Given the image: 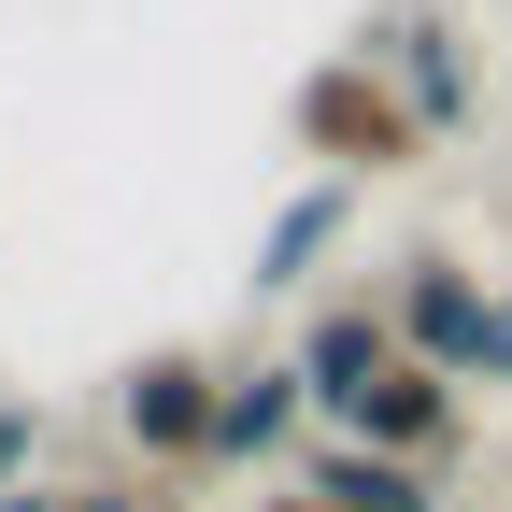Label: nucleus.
I'll return each instance as SVG.
<instances>
[{"instance_id": "9b49d317", "label": "nucleus", "mask_w": 512, "mask_h": 512, "mask_svg": "<svg viewBox=\"0 0 512 512\" xmlns=\"http://www.w3.org/2000/svg\"><path fill=\"white\" fill-rule=\"evenodd\" d=\"M72 512H157L143 484H72Z\"/></svg>"}, {"instance_id": "423d86ee", "label": "nucleus", "mask_w": 512, "mask_h": 512, "mask_svg": "<svg viewBox=\"0 0 512 512\" xmlns=\"http://www.w3.org/2000/svg\"><path fill=\"white\" fill-rule=\"evenodd\" d=\"M370 57L399 72L413 128H470V43H456V15H441V0H413L399 29H370Z\"/></svg>"}, {"instance_id": "f257e3e1", "label": "nucleus", "mask_w": 512, "mask_h": 512, "mask_svg": "<svg viewBox=\"0 0 512 512\" xmlns=\"http://www.w3.org/2000/svg\"><path fill=\"white\" fill-rule=\"evenodd\" d=\"M299 143L356 185V171H399L427 128H413V100H399V86H384V57H328V72L299 86Z\"/></svg>"}, {"instance_id": "39448f33", "label": "nucleus", "mask_w": 512, "mask_h": 512, "mask_svg": "<svg viewBox=\"0 0 512 512\" xmlns=\"http://www.w3.org/2000/svg\"><path fill=\"white\" fill-rule=\"evenodd\" d=\"M214 384L228 370H200V356H143L114 384V427L143 441V456H214Z\"/></svg>"}, {"instance_id": "f03ea898", "label": "nucleus", "mask_w": 512, "mask_h": 512, "mask_svg": "<svg viewBox=\"0 0 512 512\" xmlns=\"http://www.w3.org/2000/svg\"><path fill=\"white\" fill-rule=\"evenodd\" d=\"M399 342L427 356V370H456V384H484V342H498V285H470L456 256H399Z\"/></svg>"}, {"instance_id": "6e6552de", "label": "nucleus", "mask_w": 512, "mask_h": 512, "mask_svg": "<svg viewBox=\"0 0 512 512\" xmlns=\"http://www.w3.org/2000/svg\"><path fill=\"white\" fill-rule=\"evenodd\" d=\"M356 441H384V456H441V441H456V370L399 356V370H384V399H370V427H356Z\"/></svg>"}, {"instance_id": "9d476101", "label": "nucleus", "mask_w": 512, "mask_h": 512, "mask_svg": "<svg viewBox=\"0 0 512 512\" xmlns=\"http://www.w3.org/2000/svg\"><path fill=\"white\" fill-rule=\"evenodd\" d=\"M29 441H43V413H15V399H0V498H15V470H29Z\"/></svg>"}, {"instance_id": "1a4fd4ad", "label": "nucleus", "mask_w": 512, "mask_h": 512, "mask_svg": "<svg viewBox=\"0 0 512 512\" xmlns=\"http://www.w3.org/2000/svg\"><path fill=\"white\" fill-rule=\"evenodd\" d=\"M342 228H356V185H342V171H328V185H299V200L256 228V285H313V256H328Z\"/></svg>"}, {"instance_id": "7ed1b4c3", "label": "nucleus", "mask_w": 512, "mask_h": 512, "mask_svg": "<svg viewBox=\"0 0 512 512\" xmlns=\"http://www.w3.org/2000/svg\"><path fill=\"white\" fill-rule=\"evenodd\" d=\"M413 342H399V313H370V299H342V313H313L299 328V370H313V413L328 427H370V399H384V370H399Z\"/></svg>"}, {"instance_id": "f8f14e48", "label": "nucleus", "mask_w": 512, "mask_h": 512, "mask_svg": "<svg viewBox=\"0 0 512 512\" xmlns=\"http://www.w3.org/2000/svg\"><path fill=\"white\" fill-rule=\"evenodd\" d=\"M484 384H512V299H498V342H484Z\"/></svg>"}, {"instance_id": "ddd939ff", "label": "nucleus", "mask_w": 512, "mask_h": 512, "mask_svg": "<svg viewBox=\"0 0 512 512\" xmlns=\"http://www.w3.org/2000/svg\"><path fill=\"white\" fill-rule=\"evenodd\" d=\"M0 512H72V498H0Z\"/></svg>"}, {"instance_id": "0eeeda50", "label": "nucleus", "mask_w": 512, "mask_h": 512, "mask_svg": "<svg viewBox=\"0 0 512 512\" xmlns=\"http://www.w3.org/2000/svg\"><path fill=\"white\" fill-rule=\"evenodd\" d=\"M299 498H328V512H441L427 456H384V441H328V456L299 470Z\"/></svg>"}, {"instance_id": "20e7f679", "label": "nucleus", "mask_w": 512, "mask_h": 512, "mask_svg": "<svg viewBox=\"0 0 512 512\" xmlns=\"http://www.w3.org/2000/svg\"><path fill=\"white\" fill-rule=\"evenodd\" d=\"M299 427H313V370L299 356H256V370L214 384V470H271Z\"/></svg>"}]
</instances>
